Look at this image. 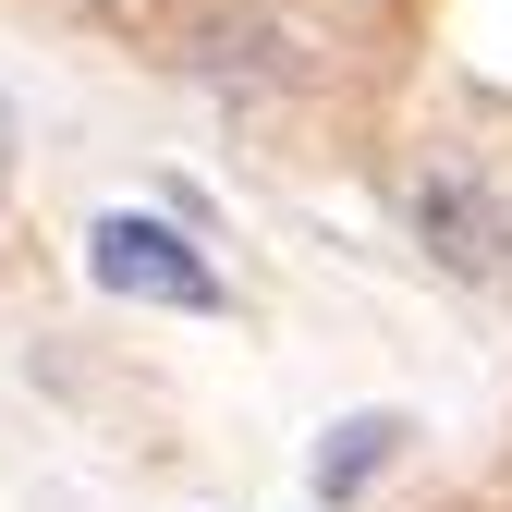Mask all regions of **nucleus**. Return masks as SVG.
<instances>
[{"label":"nucleus","instance_id":"obj_1","mask_svg":"<svg viewBox=\"0 0 512 512\" xmlns=\"http://www.w3.org/2000/svg\"><path fill=\"white\" fill-rule=\"evenodd\" d=\"M86 269H98V293H122V305H171V317H220V305H232L208 256L183 244L171 220H135V208H110V220L86 232Z\"/></svg>","mask_w":512,"mask_h":512},{"label":"nucleus","instance_id":"obj_4","mask_svg":"<svg viewBox=\"0 0 512 512\" xmlns=\"http://www.w3.org/2000/svg\"><path fill=\"white\" fill-rule=\"evenodd\" d=\"M13 147H25V135H13V98H0V171H13Z\"/></svg>","mask_w":512,"mask_h":512},{"label":"nucleus","instance_id":"obj_3","mask_svg":"<svg viewBox=\"0 0 512 512\" xmlns=\"http://www.w3.org/2000/svg\"><path fill=\"white\" fill-rule=\"evenodd\" d=\"M391 452H403V415H342L330 439H317V500H354Z\"/></svg>","mask_w":512,"mask_h":512},{"label":"nucleus","instance_id":"obj_2","mask_svg":"<svg viewBox=\"0 0 512 512\" xmlns=\"http://www.w3.org/2000/svg\"><path fill=\"white\" fill-rule=\"evenodd\" d=\"M415 244H427L452 281H512V208L488 196L476 171H427V183H415Z\"/></svg>","mask_w":512,"mask_h":512}]
</instances>
